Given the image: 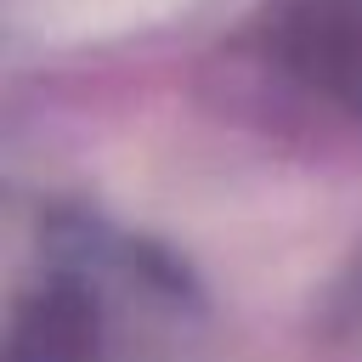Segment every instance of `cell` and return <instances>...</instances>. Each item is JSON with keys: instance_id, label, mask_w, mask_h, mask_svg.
<instances>
[{"instance_id": "1", "label": "cell", "mask_w": 362, "mask_h": 362, "mask_svg": "<svg viewBox=\"0 0 362 362\" xmlns=\"http://www.w3.org/2000/svg\"><path fill=\"white\" fill-rule=\"evenodd\" d=\"M192 0H23V23L40 40H113V34H136L153 28L175 11H187Z\"/></svg>"}]
</instances>
